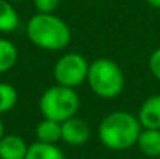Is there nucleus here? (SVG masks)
<instances>
[{
  "mask_svg": "<svg viewBox=\"0 0 160 159\" xmlns=\"http://www.w3.org/2000/svg\"><path fill=\"white\" fill-rule=\"evenodd\" d=\"M142 130L137 115L126 111H113L101 120L98 139L109 150L123 151L137 145Z\"/></svg>",
  "mask_w": 160,
  "mask_h": 159,
  "instance_id": "1",
  "label": "nucleus"
},
{
  "mask_svg": "<svg viewBox=\"0 0 160 159\" xmlns=\"http://www.w3.org/2000/svg\"><path fill=\"white\" fill-rule=\"evenodd\" d=\"M27 36L33 45L47 52H59L72 41V30L56 14L36 13L27 22Z\"/></svg>",
  "mask_w": 160,
  "mask_h": 159,
  "instance_id": "2",
  "label": "nucleus"
},
{
  "mask_svg": "<svg viewBox=\"0 0 160 159\" xmlns=\"http://www.w3.org/2000/svg\"><path fill=\"white\" fill-rule=\"evenodd\" d=\"M124 73L121 67L110 58H98L90 62L87 84L92 92L104 100L118 97L124 89Z\"/></svg>",
  "mask_w": 160,
  "mask_h": 159,
  "instance_id": "3",
  "label": "nucleus"
},
{
  "mask_svg": "<svg viewBox=\"0 0 160 159\" xmlns=\"http://www.w3.org/2000/svg\"><path fill=\"white\" fill-rule=\"evenodd\" d=\"M79 109V95L75 89L54 84L45 89L39 98V111L44 119L54 122H65L70 117H75Z\"/></svg>",
  "mask_w": 160,
  "mask_h": 159,
  "instance_id": "4",
  "label": "nucleus"
},
{
  "mask_svg": "<svg viewBox=\"0 0 160 159\" xmlns=\"http://www.w3.org/2000/svg\"><path fill=\"white\" fill-rule=\"evenodd\" d=\"M89 62L81 53H65L62 55L53 67V77L56 84L76 89L84 81H87L89 73Z\"/></svg>",
  "mask_w": 160,
  "mask_h": 159,
  "instance_id": "5",
  "label": "nucleus"
},
{
  "mask_svg": "<svg viewBox=\"0 0 160 159\" xmlns=\"http://www.w3.org/2000/svg\"><path fill=\"white\" fill-rule=\"evenodd\" d=\"M90 137V126L81 117H70L61 123V140L67 145H84Z\"/></svg>",
  "mask_w": 160,
  "mask_h": 159,
  "instance_id": "6",
  "label": "nucleus"
},
{
  "mask_svg": "<svg viewBox=\"0 0 160 159\" xmlns=\"http://www.w3.org/2000/svg\"><path fill=\"white\" fill-rule=\"evenodd\" d=\"M137 117L142 128L160 130V94L149 95L142 103Z\"/></svg>",
  "mask_w": 160,
  "mask_h": 159,
  "instance_id": "7",
  "label": "nucleus"
},
{
  "mask_svg": "<svg viewBox=\"0 0 160 159\" xmlns=\"http://www.w3.org/2000/svg\"><path fill=\"white\" fill-rule=\"evenodd\" d=\"M28 147L30 145L22 136L5 134L0 139V159H25Z\"/></svg>",
  "mask_w": 160,
  "mask_h": 159,
  "instance_id": "8",
  "label": "nucleus"
},
{
  "mask_svg": "<svg viewBox=\"0 0 160 159\" xmlns=\"http://www.w3.org/2000/svg\"><path fill=\"white\" fill-rule=\"evenodd\" d=\"M34 134H36V142L58 145V142L61 140V123L50 119H42L38 123Z\"/></svg>",
  "mask_w": 160,
  "mask_h": 159,
  "instance_id": "9",
  "label": "nucleus"
},
{
  "mask_svg": "<svg viewBox=\"0 0 160 159\" xmlns=\"http://www.w3.org/2000/svg\"><path fill=\"white\" fill-rule=\"evenodd\" d=\"M138 150L149 158H159L160 156V130H148L143 128L138 140H137Z\"/></svg>",
  "mask_w": 160,
  "mask_h": 159,
  "instance_id": "10",
  "label": "nucleus"
},
{
  "mask_svg": "<svg viewBox=\"0 0 160 159\" xmlns=\"http://www.w3.org/2000/svg\"><path fill=\"white\" fill-rule=\"evenodd\" d=\"M20 24L19 13L14 8V3L8 0H0V33H11Z\"/></svg>",
  "mask_w": 160,
  "mask_h": 159,
  "instance_id": "11",
  "label": "nucleus"
},
{
  "mask_svg": "<svg viewBox=\"0 0 160 159\" xmlns=\"http://www.w3.org/2000/svg\"><path fill=\"white\" fill-rule=\"evenodd\" d=\"M25 159H65V156L58 145L34 142L30 144Z\"/></svg>",
  "mask_w": 160,
  "mask_h": 159,
  "instance_id": "12",
  "label": "nucleus"
},
{
  "mask_svg": "<svg viewBox=\"0 0 160 159\" xmlns=\"http://www.w3.org/2000/svg\"><path fill=\"white\" fill-rule=\"evenodd\" d=\"M17 62L16 45L5 38H0V73L9 72Z\"/></svg>",
  "mask_w": 160,
  "mask_h": 159,
  "instance_id": "13",
  "label": "nucleus"
},
{
  "mask_svg": "<svg viewBox=\"0 0 160 159\" xmlns=\"http://www.w3.org/2000/svg\"><path fill=\"white\" fill-rule=\"evenodd\" d=\"M17 91L9 83H0V115L9 112L17 103Z\"/></svg>",
  "mask_w": 160,
  "mask_h": 159,
  "instance_id": "14",
  "label": "nucleus"
},
{
  "mask_svg": "<svg viewBox=\"0 0 160 159\" xmlns=\"http://www.w3.org/2000/svg\"><path fill=\"white\" fill-rule=\"evenodd\" d=\"M59 5H61V0H33V6L36 13H41V14H54Z\"/></svg>",
  "mask_w": 160,
  "mask_h": 159,
  "instance_id": "15",
  "label": "nucleus"
},
{
  "mask_svg": "<svg viewBox=\"0 0 160 159\" xmlns=\"http://www.w3.org/2000/svg\"><path fill=\"white\" fill-rule=\"evenodd\" d=\"M148 67H149V72L152 73V77L160 81V47H157L151 53L149 61H148Z\"/></svg>",
  "mask_w": 160,
  "mask_h": 159,
  "instance_id": "16",
  "label": "nucleus"
},
{
  "mask_svg": "<svg viewBox=\"0 0 160 159\" xmlns=\"http://www.w3.org/2000/svg\"><path fill=\"white\" fill-rule=\"evenodd\" d=\"M146 3L156 9H160V0H146Z\"/></svg>",
  "mask_w": 160,
  "mask_h": 159,
  "instance_id": "17",
  "label": "nucleus"
},
{
  "mask_svg": "<svg viewBox=\"0 0 160 159\" xmlns=\"http://www.w3.org/2000/svg\"><path fill=\"white\" fill-rule=\"evenodd\" d=\"M5 136V126H3V122H2V119H0V139Z\"/></svg>",
  "mask_w": 160,
  "mask_h": 159,
  "instance_id": "18",
  "label": "nucleus"
},
{
  "mask_svg": "<svg viewBox=\"0 0 160 159\" xmlns=\"http://www.w3.org/2000/svg\"><path fill=\"white\" fill-rule=\"evenodd\" d=\"M8 2H11V3H19V2H22V0H8Z\"/></svg>",
  "mask_w": 160,
  "mask_h": 159,
  "instance_id": "19",
  "label": "nucleus"
}]
</instances>
